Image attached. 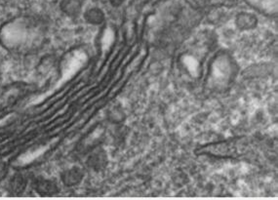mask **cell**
<instances>
[{"label": "cell", "mask_w": 278, "mask_h": 200, "mask_svg": "<svg viewBox=\"0 0 278 200\" xmlns=\"http://www.w3.org/2000/svg\"><path fill=\"white\" fill-rule=\"evenodd\" d=\"M125 0H110V2H111V4L113 5V6H115V7H118V6H120L123 2H124Z\"/></svg>", "instance_id": "cell-9"}, {"label": "cell", "mask_w": 278, "mask_h": 200, "mask_svg": "<svg viewBox=\"0 0 278 200\" xmlns=\"http://www.w3.org/2000/svg\"><path fill=\"white\" fill-rule=\"evenodd\" d=\"M35 189L38 195L43 197H51L58 194L59 192L57 184L54 181L48 179H38L35 182Z\"/></svg>", "instance_id": "cell-2"}, {"label": "cell", "mask_w": 278, "mask_h": 200, "mask_svg": "<svg viewBox=\"0 0 278 200\" xmlns=\"http://www.w3.org/2000/svg\"><path fill=\"white\" fill-rule=\"evenodd\" d=\"M107 162L106 152L101 148L94 150L87 159V165L97 172L103 171L107 165Z\"/></svg>", "instance_id": "cell-1"}, {"label": "cell", "mask_w": 278, "mask_h": 200, "mask_svg": "<svg viewBox=\"0 0 278 200\" xmlns=\"http://www.w3.org/2000/svg\"><path fill=\"white\" fill-rule=\"evenodd\" d=\"M104 19V13L99 8H92L85 13V20L94 25H99L103 23Z\"/></svg>", "instance_id": "cell-6"}, {"label": "cell", "mask_w": 278, "mask_h": 200, "mask_svg": "<svg viewBox=\"0 0 278 200\" xmlns=\"http://www.w3.org/2000/svg\"><path fill=\"white\" fill-rule=\"evenodd\" d=\"M27 186L26 179L21 175H15L9 182L8 190L11 195L19 196L24 193Z\"/></svg>", "instance_id": "cell-5"}, {"label": "cell", "mask_w": 278, "mask_h": 200, "mask_svg": "<svg viewBox=\"0 0 278 200\" xmlns=\"http://www.w3.org/2000/svg\"><path fill=\"white\" fill-rule=\"evenodd\" d=\"M83 177H84V173L82 169L79 167L74 166L64 171V173H62L61 179L66 186L73 187L78 185L82 181Z\"/></svg>", "instance_id": "cell-3"}, {"label": "cell", "mask_w": 278, "mask_h": 200, "mask_svg": "<svg viewBox=\"0 0 278 200\" xmlns=\"http://www.w3.org/2000/svg\"><path fill=\"white\" fill-rule=\"evenodd\" d=\"M7 172H8V168L5 166V164H0V182L6 177Z\"/></svg>", "instance_id": "cell-8"}, {"label": "cell", "mask_w": 278, "mask_h": 200, "mask_svg": "<svg viewBox=\"0 0 278 200\" xmlns=\"http://www.w3.org/2000/svg\"><path fill=\"white\" fill-rule=\"evenodd\" d=\"M235 24L240 31H250L257 27L258 20L255 15L243 12L237 15Z\"/></svg>", "instance_id": "cell-4"}, {"label": "cell", "mask_w": 278, "mask_h": 200, "mask_svg": "<svg viewBox=\"0 0 278 200\" xmlns=\"http://www.w3.org/2000/svg\"><path fill=\"white\" fill-rule=\"evenodd\" d=\"M81 4L79 0H64L62 3V10L70 16H75L79 13Z\"/></svg>", "instance_id": "cell-7"}]
</instances>
